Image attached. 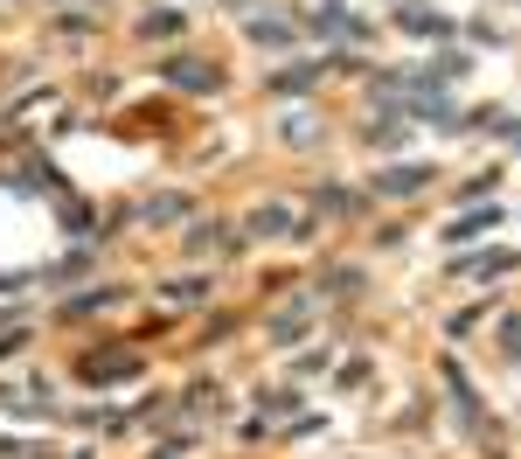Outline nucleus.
<instances>
[{"instance_id": "f257e3e1", "label": "nucleus", "mask_w": 521, "mask_h": 459, "mask_svg": "<svg viewBox=\"0 0 521 459\" xmlns=\"http://www.w3.org/2000/svg\"><path fill=\"white\" fill-rule=\"evenodd\" d=\"M424 181H431V167H390V174H376L383 195H410V188H424Z\"/></svg>"}, {"instance_id": "f03ea898", "label": "nucleus", "mask_w": 521, "mask_h": 459, "mask_svg": "<svg viewBox=\"0 0 521 459\" xmlns=\"http://www.w3.org/2000/svg\"><path fill=\"white\" fill-rule=\"evenodd\" d=\"M174 84H188V91H209V84H216V70H202V56H181V63H174Z\"/></svg>"}, {"instance_id": "7ed1b4c3", "label": "nucleus", "mask_w": 521, "mask_h": 459, "mask_svg": "<svg viewBox=\"0 0 521 459\" xmlns=\"http://www.w3.org/2000/svg\"><path fill=\"white\" fill-rule=\"evenodd\" d=\"M396 21H403V28H417V35H445V14H431V7H403Z\"/></svg>"}, {"instance_id": "20e7f679", "label": "nucleus", "mask_w": 521, "mask_h": 459, "mask_svg": "<svg viewBox=\"0 0 521 459\" xmlns=\"http://www.w3.org/2000/svg\"><path fill=\"white\" fill-rule=\"evenodd\" d=\"M487 223H494V216H459V223H452V230H445V237H452V244H466V237H480V230H487Z\"/></svg>"}]
</instances>
